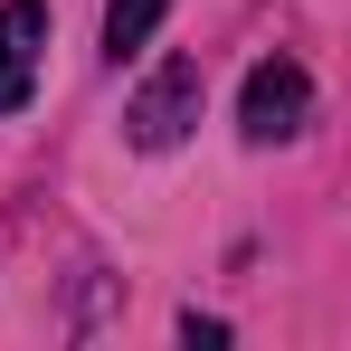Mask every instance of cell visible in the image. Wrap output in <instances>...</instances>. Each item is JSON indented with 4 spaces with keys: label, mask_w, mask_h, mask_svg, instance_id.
<instances>
[{
    "label": "cell",
    "mask_w": 351,
    "mask_h": 351,
    "mask_svg": "<svg viewBox=\"0 0 351 351\" xmlns=\"http://www.w3.org/2000/svg\"><path fill=\"white\" fill-rule=\"evenodd\" d=\"M313 114V76L294 58H256L247 66V95H237V123H247V143H294Z\"/></svg>",
    "instance_id": "1"
},
{
    "label": "cell",
    "mask_w": 351,
    "mask_h": 351,
    "mask_svg": "<svg viewBox=\"0 0 351 351\" xmlns=\"http://www.w3.org/2000/svg\"><path fill=\"white\" fill-rule=\"evenodd\" d=\"M199 95H209V86H199V66H190V58H171V66H152V86H143V95L123 105V133H133L143 152H171L180 133L199 123Z\"/></svg>",
    "instance_id": "2"
},
{
    "label": "cell",
    "mask_w": 351,
    "mask_h": 351,
    "mask_svg": "<svg viewBox=\"0 0 351 351\" xmlns=\"http://www.w3.org/2000/svg\"><path fill=\"white\" fill-rule=\"evenodd\" d=\"M38 58H48V10H38V0H0V114L29 105Z\"/></svg>",
    "instance_id": "3"
},
{
    "label": "cell",
    "mask_w": 351,
    "mask_h": 351,
    "mask_svg": "<svg viewBox=\"0 0 351 351\" xmlns=\"http://www.w3.org/2000/svg\"><path fill=\"white\" fill-rule=\"evenodd\" d=\"M162 10H171V0H105V58H143V48H152V29H162Z\"/></svg>",
    "instance_id": "4"
}]
</instances>
